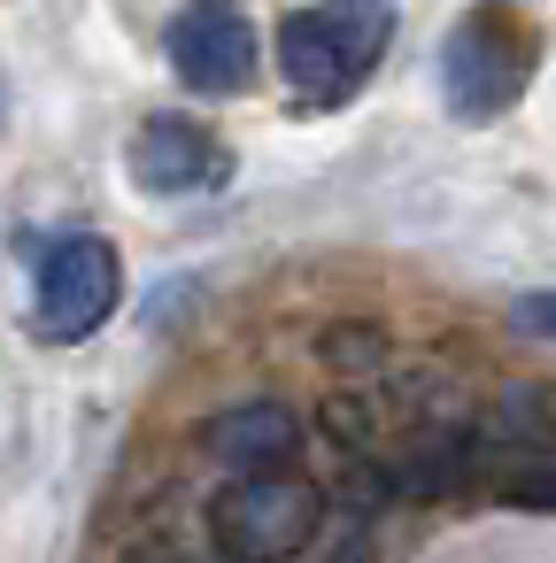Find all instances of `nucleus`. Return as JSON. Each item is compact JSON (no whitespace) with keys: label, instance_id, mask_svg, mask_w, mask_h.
Masks as SVG:
<instances>
[{"label":"nucleus","instance_id":"obj_1","mask_svg":"<svg viewBox=\"0 0 556 563\" xmlns=\"http://www.w3.org/2000/svg\"><path fill=\"white\" fill-rule=\"evenodd\" d=\"M386 40H394V9H379V0H317V9H294L279 24L286 93L302 109H340L379 70Z\"/></svg>","mask_w":556,"mask_h":563},{"label":"nucleus","instance_id":"obj_2","mask_svg":"<svg viewBox=\"0 0 556 563\" xmlns=\"http://www.w3.org/2000/svg\"><path fill=\"white\" fill-rule=\"evenodd\" d=\"M533 63L541 55H533V32L517 24V9L510 0H479L440 47V93L464 124H479V117H502L525 93Z\"/></svg>","mask_w":556,"mask_h":563},{"label":"nucleus","instance_id":"obj_3","mask_svg":"<svg viewBox=\"0 0 556 563\" xmlns=\"http://www.w3.org/2000/svg\"><path fill=\"white\" fill-rule=\"evenodd\" d=\"M117 294H124V263L101 232H63L47 240L40 255V301H32V332L70 347V340H94L109 317H117Z\"/></svg>","mask_w":556,"mask_h":563},{"label":"nucleus","instance_id":"obj_4","mask_svg":"<svg viewBox=\"0 0 556 563\" xmlns=\"http://www.w3.org/2000/svg\"><path fill=\"white\" fill-rule=\"evenodd\" d=\"M317 517H325L317 486L263 471V478H240V486L217 494L209 532H217L225 563H286V555H302L317 540Z\"/></svg>","mask_w":556,"mask_h":563},{"label":"nucleus","instance_id":"obj_5","mask_svg":"<svg viewBox=\"0 0 556 563\" xmlns=\"http://www.w3.org/2000/svg\"><path fill=\"white\" fill-rule=\"evenodd\" d=\"M171 70L194 93H248L255 86V24L232 0H194L186 16H171Z\"/></svg>","mask_w":556,"mask_h":563},{"label":"nucleus","instance_id":"obj_6","mask_svg":"<svg viewBox=\"0 0 556 563\" xmlns=\"http://www.w3.org/2000/svg\"><path fill=\"white\" fill-rule=\"evenodd\" d=\"M124 170H132L140 194H163V201H171V194H209V186H225V178H232V155H225L217 132L194 124V117H148V124L132 132Z\"/></svg>","mask_w":556,"mask_h":563},{"label":"nucleus","instance_id":"obj_7","mask_svg":"<svg viewBox=\"0 0 556 563\" xmlns=\"http://www.w3.org/2000/svg\"><path fill=\"white\" fill-rule=\"evenodd\" d=\"M294 440H302V417H294L286 401H240V409H225V417L209 424V455H217L225 471H240V478L279 471V463L294 455Z\"/></svg>","mask_w":556,"mask_h":563},{"label":"nucleus","instance_id":"obj_8","mask_svg":"<svg viewBox=\"0 0 556 563\" xmlns=\"http://www.w3.org/2000/svg\"><path fill=\"white\" fill-rule=\"evenodd\" d=\"M517 501H525V509H556V455H548L541 471L517 478Z\"/></svg>","mask_w":556,"mask_h":563},{"label":"nucleus","instance_id":"obj_9","mask_svg":"<svg viewBox=\"0 0 556 563\" xmlns=\"http://www.w3.org/2000/svg\"><path fill=\"white\" fill-rule=\"evenodd\" d=\"M517 324H525V332H541V340H556V294H533V301H517Z\"/></svg>","mask_w":556,"mask_h":563}]
</instances>
